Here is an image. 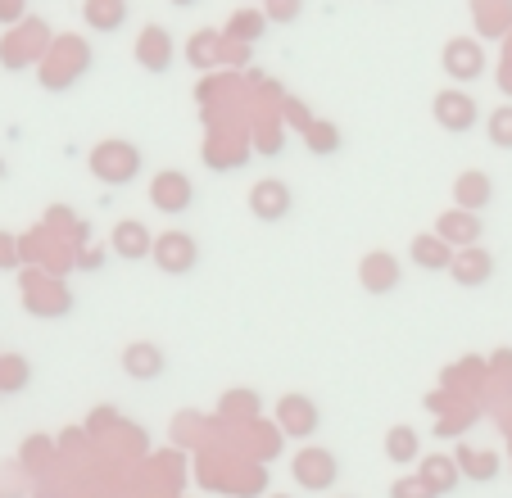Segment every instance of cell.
<instances>
[{"label":"cell","instance_id":"cell-1","mask_svg":"<svg viewBox=\"0 0 512 498\" xmlns=\"http://www.w3.org/2000/svg\"><path fill=\"white\" fill-rule=\"evenodd\" d=\"M91 173L105 186H127L141 177V150L132 141H100L91 150Z\"/></svg>","mask_w":512,"mask_h":498},{"label":"cell","instance_id":"cell-2","mask_svg":"<svg viewBox=\"0 0 512 498\" xmlns=\"http://www.w3.org/2000/svg\"><path fill=\"white\" fill-rule=\"evenodd\" d=\"M290 471H295V485L300 489H313V494H322V489H331L340 480V462L331 449H318V444H309V449H300L295 458H290Z\"/></svg>","mask_w":512,"mask_h":498},{"label":"cell","instance_id":"cell-3","mask_svg":"<svg viewBox=\"0 0 512 498\" xmlns=\"http://www.w3.org/2000/svg\"><path fill=\"white\" fill-rule=\"evenodd\" d=\"M155 268L168 272V277H186V272L200 268V245H195V236H186V231H164V236H155Z\"/></svg>","mask_w":512,"mask_h":498},{"label":"cell","instance_id":"cell-4","mask_svg":"<svg viewBox=\"0 0 512 498\" xmlns=\"http://www.w3.org/2000/svg\"><path fill=\"white\" fill-rule=\"evenodd\" d=\"M150 204H155L164 218H177V213H186L195 204L191 177L177 173V168H164V173H155V182H150Z\"/></svg>","mask_w":512,"mask_h":498},{"label":"cell","instance_id":"cell-5","mask_svg":"<svg viewBox=\"0 0 512 498\" xmlns=\"http://www.w3.org/2000/svg\"><path fill=\"white\" fill-rule=\"evenodd\" d=\"M435 123L445 127V132H472L476 127V118H481V109H476V100L467 96L463 87H449V91H440V96H435Z\"/></svg>","mask_w":512,"mask_h":498},{"label":"cell","instance_id":"cell-6","mask_svg":"<svg viewBox=\"0 0 512 498\" xmlns=\"http://www.w3.org/2000/svg\"><path fill=\"white\" fill-rule=\"evenodd\" d=\"M109 249H114V259H123V263H145L155 254V231L145 227V222L127 218L109 231Z\"/></svg>","mask_w":512,"mask_h":498},{"label":"cell","instance_id":"cell-7","mask_svg":"<svg viewBox=\"0 0 512 498\" xmlns=\"http://www.w3.org/2000/svg\"><path fill=\"white\" fill-rule=\"evenodd\" d=\"M277 422L290 440H309V435L322 426V417H318V403H313L309 394H286V399L277 403Z\"/></svg>","mask_w":512,"mask_h":498},{"label":"cell","instance_id":"cell-8","mask_svg":"<svg viewBox=\"0 0 512 498\" xmlns=\"http://www.w3.org/2000/svg\"><path fill=\"white\" fill-rule=\"evenodd\" d=\"M168 367V354L155 345V340H136V345L123 349V372L132 381H159Z\"/></svg>","mask_w":512,"mask_h":498},{"label":"cell","instance_id":"cell-9","mask_svg":"<svg viewBox=\"0 0 512 498\" xmlns=\"http://www.w3.org/2000/svg\"><path fill=\"white\" fill-rule=\"evenodd\" d=\"M445 73L454 82H472V77L485 73V50L481 41H467V37H454L445 50Z\"/></svg>","mask_w":512,"mask_h":498},{"label":"cell","instance_id":"cell-10","mask_svg":"<svg viewBox=\"0 0 512 498\" xmlns=\"http://www.w3.org/2000/svg\"><path fill=\"white\" fill-rule=\"evenodd\" d=\"M250 213L263 222H281L290 213V186L277 182V177H263V182L250 191Z\"/></svg>","mask_w":512,"mask_h":498},{"label":"cell","instance_id":"cell-11","mask_svg":"<svg viewBox=\"0 0 512 498\" xmlns=\"http://www.w3.org/2000/svg\"><path fill=\"white\" fill-rule=\"evenodd\" d=\"M408 259L426 272H449L454 268V245H449L445 236H435V231H422V236H413V245H408Z\"/></svg>","mask_w":512,"mask_h":498},{"label":"cell","instance_id":"cell-12","mask_svg":"<svg viewBox=\"0 0 512 498\" xmlns=\"http://www.w3.org/2000/svg\"><path fill=\"white\" fill-rule=\"evenodd\" d=\"M435 236H445L454 249H472L481 240V213L472 209H449L445 218L435 222Z\"/></svg>","mask_w":512,"mask_h":498},{"label":"cell","instance_id":"cell-13","mask_svg":"<svg viewBox=\"0 0 512 498\" xmlns=\"http://www.w3.org/2000/svg\"><path fill=\"white\" fill-rule=\"evenodd\" d=\"M358 281H363V290H372V295H390V290L399 286V263L377 249V254H368V259L358 263Z\"/></svg>","mask_w":512,"mask_h":498},{"label":"cell","instance_id":"cell-14","mask_svg":"<svg viewBox=\"0 0 512 498\" xmlns=\"http://www.w3.org/2000/svg\"><path fill=\"white\" fill-rule=\"evenodd\" d=\"M454 281L458 286H485V281L494 277V259L485 254V249H463V254H454Z\"/></svg>","mask_w":512,"mask_h":498},{"label":"cell","instance_id":"cell-15","mask_svg":"<svg viewBox=\"0 0 512 498\" xmlns=\"http://www.w3.org/2000/svg\"><path fill=\"white\" fill-rule=\"evenodd\" d=\"M454 200H458V209L481 213L485 204H490V177H485V173H467V177H458Z\"/></svg>","mask_w":512,"mask_h":498},{"label":"cell","instance_id":"cell-16","mask_svg":"<svg viewBox=\"0 0 512 498\" xmlns=\"http://www.w3.org/2000/svg\"><path fill=\"white\" fill-rule=\"evenodd\" d=\"M422 480L435 489V498L449 494V489L458 485V462L454 458H426L422 462Z\"/></svg>","mask_w":512,"mask_h":498},{"label":"cell","instance_id":"cell-17","mask_svg":"<svg viewBox=\"0 0 512 498\" xmlns=\"http://www.w3.org/2000/svg\"><path fill=\"white\" fill-rule=\"evenodd\" d=\"M386 458L399 462V467H404V462H417V431L413 426H395V431L386 435Z\"/></svg>","mask_w":512,"mask_h":498},{"label":"cell","instance_id":"cell-18","mask_svg":"<svg viewBox=\"0 0 512 498\" xmlns=\"http://www.w3.org/2000/svg\"><path fill=\"white\" fill-rule=\"evenodd\" d=\"M168 37L159 28H150L145 32L141 41H136V59H141V64H150V68H168Z\"/></svg>","mask_w":512,"mask_h":498},{"label":"cell","instance_id":"cell-19","mask_svg":"<svg viewBox=\"0 0 512 498\" xmlns=\"http://www.w3.org/2000/svg\"><path fill=\"white\" fill-rule=\"evenodd\" d=\"M87 19L96 23V28H109V32H114V28H123V23H127V5H123V0H96Z\"/></svg>","mask_w":512,"mask_h":498},{"label":"cell","instance_id":"cell-20","mask_svg":"<svg viewBox=\"0 0 512 498\" xmlns=\"http://www.w3.org/2000/svg\"><path fill=\"white\" fill-rule=\"evenodd\" d=\"M458 467L472 471L476 480H494V471H499V458H490V453H481V458H472V453H458Z\"/></svg>","mask_w":512,"mask_h":498},{"label":"cell","instance_id":"cell-21","mask_svg":"<svg viewBox=\"0 0 512 498\" xmlns=\"http://www.w3.org/2000/svg\"><path fill=\"white\" fill-rule=\"evenodd\" d=\"M490 141L499 145V150H512V109H508V105L494 109V118H490Z\"/></svg>","mask_w":512,"mask_h":498},{"label":"cell","instance_id":"cell-22","mask_svg":"<svg viewBox=\"0 0 512 498\" xmlns=\"http://www.w3.org/2000/svg\"><path fill=\"white\" fill-rule=\"evenodd\" d=\"M390 498H435V489L417 476V480H399V485L390 489Z\"/></svg>","mask_w":512,"mask_h":498},{"label":"cell","instance_id":"cell-23","mask_svg":"<svg viewBox=\"0 0 512 498\" xmlns=\"http://www.w3.org/2000/svg\"><path fill=\"white\" fill-rule=\"evenodd\" d=\"M5 390H23V385H28V363H23V358H10V363H5Z\"/></svg>","mask_w":512,"mask_h":498},{"label":"cell","instance_id":"cell-24","mask_svg":"<svg viewBox=\"0 0 512 498\" xmlns=\"http://www.w3.org/2000/svg\"><path fill=\"white\" fill-rule=\"evenodd\" d=\"M272 19H300V0H277V14H272Z\"/></svg>","mask_w":512,"mask_h":498}]
</instances>
